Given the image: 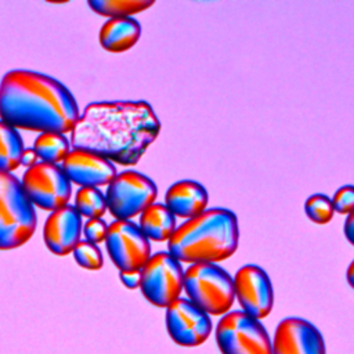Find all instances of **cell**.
Returning a JSON list of instances; mask_svg holds the SVG:
<instances>
[{
  "label": "cell",
  "instance_id": "obj_1",
  "mask_svg": "<svg viewBox=\"0 0 354 354\" xmlns=\"http://www.w3.org/2000/svg\"><path fill=\"white\" fill-rule=\"evenodd\" d=\"M159 133V118L147 101H98L84 106L71 130L69 142L72 149L134 166Z\"/></svg>",
  "mask_w": 354,
  "mask_h": 354
},
{
  "label": "cell",
  "instance_id": "obj_2",
  "mask_svg": "<svg viewBox=\"0 0 354 354\" xmlns=\"http://www.w3.org/2000/svg\"><path fill=\"white\" fill-rule=\"evenodd\" d=\"M79 115L73 94L53 76L12 69L0 82V120L17 130L65 134Z\"/></svg>",
  "mask_w": 354,
  "mask_h": 354
},
{
  "label": "cell",
  "instance_id": "obj_3",
  "mask_svg": "<svg viewBox=\"0 0 354 354\" xmlns=\"http://www.w3.org/2000/svg\"><path fill=\"white\" fill-rule=\"evenodd\" d=\"M239 242L235 213L210 207L176 227L167 241V252L180 263L217 264L231 257Z\"/></svg>",
  "mask_w": 354,
  "mask_h": 354
},
{
  "label": "cell",
  "instance_id": "obj_4",
  "mask_svg": "<svg viewBox=\"0 0 354 354\" xmlns=\"http://www.w3.org/2000/svg\"><path fill=\"white\" fill-rule=\"evenodd\" d=\"M37 216L26 198L21 181L0 171V250H10L26 243L35 234Z\"/></svg>",
  "mask_w": 354,
  "mask_h": 354
},
{
  "label": "cell",
  "instance_id": "obj_5",
  "mask_svg": "<svg viewBox=\"0 0 354 354\" xmlns=\"http://www.w3.org/2000/svg\"><path fill=\"white\" fill-rule=\"evenodd\" d=\"M183 290L207 315H224L235 301L232 277L213 263L189 264L184 271Z\"/></svg>",
  "mask_w": 354,
  "mask_h": 354
},
{
  "label": "cell",
  "instance_id": "obj_6",
  "mask_svg": "<svg viewBox=\"0 0 354 354\" xmlns=\"http://www.w3.org/2000/svg\"><path fill=\"white\" fill-rule=\"evenodd\" d=\"M104 195L106 210L115 220H133L155 203L158 187L141 171L123 170L106 185Z\"/></svg>",
  "mask_w": 354,
  "mask_h": 354
},
{
  "label": "cell",
  "instance_id": "obj_7",
  "mask_svg": "<svg viewBox=\"0 0 354 354\" xmlns=\"http://www.w3.org/2000/svg\"><path fill=\"white\" fill-rule=\"evenodd\" d=\"M221 354H271V339L261 321L241 310L221 315L216 326Z\"/></svg>",
  "mask_w": 354,
  "mask_h": 354
},
{
  "label": "cell",
  "instance_id": "obj_8",
  "mask_svg": "<svg viewBox=\"0 0 354 354\" xmlns=\"http://www.w3.org/2000/svg\"><path fill=\"white\" fill-rule=\"evenodd\" d=\"M140 278L142 296L156 307L166 308L183 292L184 270L169 252L151 254L140 270Z\"/></svg>",
  "mask_w": 354,
  "mask_h": 354
},
{
  "label": "cell",
  "instance_id": "obj_9",
  "mask_svg": "<svg viewBox=\"0 0 354 354\" xmlns=\"http://www.w3.org/2000/svg\"><path fill=\"white\" fill-rule=\"evenodd\" d=\"M19 181L29 202L50 213L66 206L72 195V183L59 165L37 162Z\"/></svg>",
  "mask_w": 354,
  "mask_h": 354
},
{
  "label": "cell",
  "instance_id": "obj_10",
  "mask_svg": "<svg viewBox=\"0 0 354 354\" xmlns=\"http://www.w3.org/2000/svg\"><path fill=\"white\" fill-rule=\"evenodd\" d=\"M105 248L119 271H140L151 253V243L131 220H115L108 225Z\"/></svg>",
  "mask_w": 354,
  "mask_h": 354
},
{
  "label": "cell",
  "instance_id": "obj_11",
  "mask_svg": "<svg viewBox=\"0 0 354 354\" xmlns=\"http://www.w3.org/2000/svg\"><path fill=\"white\" fill-rule=\"evenodd\" d=\"M165 322L170 339L183 347L203 344L213 329L210 315L187 297H178L166 307Z\"/></svg>",
  "mask_w": 354,
  "mask_h": 354
},
{
  "label": "cell",
  "instance_id": "obj_12",
  "mask_svg": "<svg viewBox=\"0 0 354 354\" xmlns=\"http://www.w3.org/2000/svg\"><path fill=\"white\" fill-rule=\"evenodd\" d=\"M234 297L241 311L261 321L274 306V289L268 274L257 264L242 266L232 277Z\"/></svg>",
  "mask_w": 354,
  "mask_h": 354
},
{
  "label": "cell",
  "instance_id": "obj_13",
  "mask_svg": "<svg viewBox=\"0 0 354 354\" xmlns=\"http://www.w3.org/2000/svg\"><path fill=\"white\" fill-rule=\"evenodd\" d=\"M271 354H326L319 329L300 317H286L275 328Z\"/></svg>",
  "mask_w": 354,
  "mask_h": 354
},
{
  "label": "cell",
  "instance_id": "obj_14",
  "mask_svg": "<svg viewBox=\"0 0 354 354\" xmlns=\"http://www.w3.org/2000/svg\"><path fill=\"white\" fill-rule=\"evenodd\" d=\"M68 180L79 187L100 188L116 176V167L108 159L83 149H71L61 163Z\"/></svg>",
  "mask_w": 354,
  "mask_h": 354
},
{
  "label": "cell",
  "instance_id": "obj_15",
  "mask_svg": "<svg viewBox=\"0 0 354 354\" xmlns=\"http://www.w3.org/2000/svg\"><path fill=\"white\" fill-rule=\"evenodd\" d=\"M82 217L76 209L66 205L50 213L43 227V239L47 249L55 256L72 253L82 236Z\"/></svg>",
  "mask_w": 354,
  "mask_h": 354
},
{
  "label": "cell",
  "instance_id": "obj_16",
  "mask_svg": "<svg viewBox=\"0 0 354 354\" xmlns=\"http://www.w3.org/2000/svg\"><path fill=\"white\" fill-rule=\"evenodd\" d=\"M209 194L195 180H180L173 183L165 194V206L177 218H192L206 210Z\"/></svg>",
  "mask_w": 354,
  "mask_h": 354
},
{
  "label": "cell",
  "instance_id": "obj_17",
  "mask_svg": "<svg viewBox=\"0 0 354 354\" xmlns=\"http://www.w3.org/2000/svg\"><path fill=\"white\" fill-rule=\"evenodd\" d=\"M141 36V25L136 18L106 19L98 32V40L109 53H124L136 46Z\"/></svg>",
  "mask_w": 354,
  "mask_h": 354
},
{
  "label": "cell",
  "instance_id": "obj_18",
  "mask_svg": "<svg viewBox=\"0 0 354 354\" xmlns=\"http://www.w3.org/2000/svg\"><path fill=\"white\" fill-rule=\"evenodd\" d=\"M138 227L148 241H169L177 227V218L163 203H152L141 214Z\"/></svg>",
  "mask_w": 354,
  "mask_h": 354
},
{
  "label": "cell",
  "instance_id": "obj_19",
  "mask_svg": "<svg viewBox=\"0 0 354 354\" xmlns=\"http://www.w3.org/2000/svg\"><path fill=\"white\" fill-rule=\"evenodd\" d=\"M24 149V141L18 130L0 120V171L11 173L19 167Z\"/></svg>",
  "mask_w": 354,
  "mask_h": 354
},
{
  "label": "cell",
  "instance_id": "obj_20",
  "mask_svg": "<svg viewBox=\"0 0 354 354\" xmlns=\"http://www.w3.org/2000/svg\"><path fill=\"white\" fill-rule=\"evenodd\" d=\"M153 0H88V7L98 15L111 18H133L153 6Z\"/></svg>",
  "mask_w": 354,
  "mask_h": 354
},
{
  "label": "cell",
  "instance_id": "obj_21",
  "mask_svg": "<svg viewBox=\"0 0 354 354\" xmlns=\"http://www.w3.org/2000/svg\"><path fill=\"white\" fill-rule=\"evenodd\" d=\"M33 151L40 162L59 165L71 151V142L65 134L40 133L35 142Z\"/></svg>",
  "mask_w": 354,
  "mask_h": 354
},
{
  "label": "cell",
  "instance_id": "obj_22",
  "mask_svg": "<svg viewBox=\"0 0 354 354\" xmlns=\"http://www.w3.org/2000/svg\"><path fill=\"white\" fill-rule=\"evenodd\" d=\"M73 207L80 214V217L102 218L106 212L105 195L100 188L93 187H80L75 195Z\"/></svg>",
  "mask_w": 354,
  "mask_h": 354
},
{
  "label": "cell",
  "instance_id": "obj_23",
  "mask_svg": "<svg viewBox=\"0 0 354 354\" xmlns=\"http://www.w3.org/2000/svg\"><path fill=\"white\" fill-rule=\"evenodd\" d=\"M304 213L315 224H326L335 214L330 198L324 194L310 195L304 202Z\"/></svg>",
  "mask_w": 354,
  "mask_h": 354
},
{
  "label": "cell",
  "instance_id": "obj_24",
  "mask_svg": "<svg viewBox=\"0 0 354 354\" xmlns=\"http://www.w3.org/2000/svg\"><path fill=\"white\" fill-rule=\"evenodd\" d=\"M72 254L77 266H80L84 270L97 271L101 270L104 266L101 249L97 245L90 243L87 241H79V243L72 250Z\"/></svg>",
  "mask_w": 354,
  "mask_h": 354
},
{
  "label": "cell",
  "instance_id": "obj_25",
  "mask_svg": "<svg viewBox=\"0 0 354 354\" xmlns=\"http://www.w3.org/2000/svg\"><path fill=\"white\" fill-rule=\"evenodd\" d=\"M332 207L335 213L339 214H350L353 213L354 207V188L353 185L347 184L340 187L330 199Z\"/></svg>",
  "mask_w": 354,
  "mask_h": 354
},
{
  "label": "cell",
  "instance_id": "obj_26",
  "mask_svg": "<svg viewBox=\"0 0 354 354\" xmlns=\"http://www.w3.org/2000/svg\"><path fill=\"white\" fill-rule=\"evenodd\" d=\"M106 230L108 225L102 218H91L86 221V224L82 228V232L84 235V241L97 245L105 241Z\"/></svg>",
  "mask_w": 354,
  "mask_h": 354
},
{
  "label": "cell",
  "instance_id": "obj_27",
  "mask_svg": "<svg viewBox=\"0 0 354 354\" xmlns=\"http://www.w3.org/2000/svg\"><path fill=\"white\" fill-rule=\"evenodd\" d=\"M119 279L127 289L140 288V271H119Z\"/></svg>",
  "mask_w": 354,
  "mask_h": 354
},
{
  "label": "cell",
  "instance_id": "obj_28",
  "mask_svg": "<svg viewBox=\"0 0 354 354\" xmlns=\"http://www.w3.org/2000/svg\"><path fill=\"white\" fill-rule=\"evenodd\" d=\"M39 160L36 152L33 151V148H25L22 151V155H21V160H19V166H25L26 169L35 166Z\"/></svg>",
  "mask_w": 354,
  "mask_h": 354
},
{
  "label": "cell",
  "instance_id": "obj_29",
  "mask_svg": "<svg viewBox=\"0 0 354 354\" xmlns=\"http://www.w3.org/2000/svg\"><path fill=\"white\" fill-rule=\"evenodd\" d=\"M343 232H344V236L348 241V243L353 245V242H354V214L353 213L347 214V218L343 225Z\"/></svg>",
  "mask_w": 354,
  "mask_h": 354
},
{
  "label": "cell",
  "instance_id": "obj_30",
  "mask_svg": "<svg viewBox=\"0 0 354 354\" xmlns=\"http://www.w3.org/2000/svg\"><path fill=\"white\" fill-rule=\"evenodd\" d=\"M353 268H354V261H351L348 264V268H347V272H346V278H347V282L348 285L353 288L354 286V281H353Z\"/></svg>",
  "mask_w": 354,
  "mask_h": 354
}]
</instances>
